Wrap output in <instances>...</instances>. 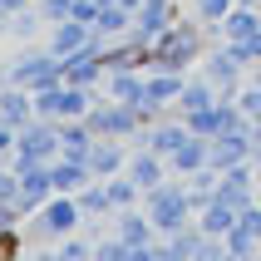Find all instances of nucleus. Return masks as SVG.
<instances>
[{"instance_id":"nucleus-1","label":"nucleus","mask_w":261,"mask_h":261,"mask_svg":"<svg viewBox=\"0 0 261 261\" xmlns=\"http://www.w3.org/2000/svg\"><path fill=\"white\" fill-rule=\"evenodd\" d=\"M207 49H212V44H207V30L202 25H168L158 40H153V49H148V69L182 74L188 64H197Z\"/></svg>"},{"instance_id":"nucleus-2","label":"nucleus","mask_w":261,"mask_h":261,"mask_svg":"<svg viewBox=\"0 0 261 261\" xmlns=\"http://www.w3.org/2000/svg\"><path fill=\"white\" fill-rule=\"evenodd\" d=\"M89 109H94V89L69 84V79H59V84H49V89L35 94V114L55 118V123H64V118H84Z\"/></svg>"},{"instance_id":"nucleus-3","label":"nucleus","mask_w":261,"mask_h":261,"mask_svg":"<svg viewBox=\"0 0 261 261\" xmlns=\"http://www.w3.org/2000/svg\"><path fill=\"white\" fill-rule=\"evenodd\" d=\"M59 158V123L55 118H30L25 128H15V163H55Z\"/></svg>"},{"instance_id":"nucleus-4","label":"nucleus","mask_w":261,"mask_h":261,"mask_svg":"<svg viewBox=\"0 0 261 261\" xmlns=\"http://www.w3.org/2000/svg\"><path fill=\"white\" fill-rule=\"evenodd\" d=\"M84 207H79V197H74V192H55V197H49V202L40 207V222H35V232L40 237H69V232H79V227H84Z\"/></svg>"},{"instance_id":"nucleus-5","label":"nucleus","mask_w":261,"mask_h":261,"mask_svg":"<svg viewBox=\"0 0 261 261\" xmlns=\"http://www.w3.org/2000/svg\"><path fill=\"white\" fill-rule=\"evenodd\" d=\"M5 79H10V84H20V89H30V94H40V89H49V84H59V79H64V59L49 55V49H40V55L15 59Z\"/></svg>"},{"instance_id":"nucleus-6","label":"nucleus","mask_w":261,"mask_h":261,"mask_svg":"<svg viewBox=\"0 0 261 261\" xmlns=\"http://www.w3.org/2000/svg\"><path fill=\"white\" fill-rule=\"evenodd\" d=\"M242 69H247V59L237 44H222V49H207L202 55V74L212 79L222 99H237V89H242Z\"/></svg>"},{"instance_id":"nucleus-7","label":"nucleus","mask_w":261,"mask_h":261,"mask_svg":"<svg viewBox=\"0 0 261 261\" xmlns=\"http://www.w3.org/2000/svg\"><path fill=\"white\" fill-rule=\"evenodd\" d=\"M103 74H109V64H103V40H99V35H94L84 49L64 55V79H69V84L94 89V84H103Z\"/></svg>"},{"instance_id":"nucleus-8","label":"nucleus","mask_w":261,"mask_h":261,"mask_svg":"<svg viewBox=\"0 0 261 261\" xmlns=\"http://www.w3.org/2000/svg\"><path fill=\"white\" fill-rule=\"evenodd\" d=\"M94 40V25H89V20H55V25H49V35H44V49H49V55H74V49H84V44Z\"/></svg>"},{"instance_id":"nucleus-9","label":"nucleus","mask_w":261,"mask_h":261,"mask_svg":"<svg viewBox=\"0 0 261 261\" xmlns=\"http://www.w3.org/2000/svg\"><path fill=\"white\" fill-rule=\"evenodd\" d=\"M182 74L173 69H148L143 74V99H138V109H168V103H177V94H182Z\"/></svg>"},{"instance_id":"nucleus-10","label":"nucleus","mask_w":261,"mask_h":261,"mask_svg":"<svg viewBox=\"0 0 261 261\" xmlns=\"http://www.w3.org/2000/svg\"><path fill=\"white\" fill-rule=\"evenodd\" d=\"M237 163H251V128H232V133H217L212 138V168L227 173Z\"/></svg>"},{"instance_id":"nucleus-11","label":"nucleus","mask_w":261,"mask_h":261,"mask_svg":"<svg viewBox=\"0 0 261 261\" xmlns=\"http://www.w3.org/2000/svg\"><path fill=\"white\" fill-rule=\"evenodd\" d=\"M123 173L133 177V182H138V188H158V182H168V173H173V168H168V158H163V153H153V148L143 143V153H128V168H123Z\"/></svg>"},{"instance_id":"nucleus-12","label":"nucleus","mask_w":261,"mask_h":261,"mask_svg":"<svg viewBox=\"0 0 261 261\" xmlns=\"http://www.w3.org/2000/svg\"><path fill=\"white\" fill-rule=\"evenodd\" d=\"M128 153H133V148L123 143V138H99V143H94V153H89L94 177H118L123 168H128Z\"/></svg>"},{"instance_id":"nucleus-13","label":"nucleus","mask_w":261,"mask_h":261,"mask_svg":"<svg viewBox=\"0 0 261 261\" xmlns=\"http://www.w3.org/2000/svg\"><path fill=\"white\" fill-rule=\"evenodd\" d=\"M30 118H35V94L20 89V84H0V123L25 128Z\"/></svg>"},{"instance_id":"nucleus-14","label":"nucleus","mask_w":261,"mask_h":261,"mask_svg":"<svg viewBox=\"0 0 261 261\" xmlns=\"http://www.w3.org/2000/svg\"><path fill=\"white\" fill-rule=\"evenodd\" d=\"M256 30H261L256 0H242V5H232V10H227V20H222V40H227V44H242V40H251Z\"/></svg>"},{"instance_id":"nucleus-15","label":"nucleus","mask_w":261,"mask_h":261,"mask_svg":"<svg viewBox=\"0 0 261 261\" xmlns=\"http://www.w3.org/2000/svg\"><path fill=\"white\" fill-rule=\"evenodd\" d=\"M207 163H212V138H202V133H192L188 143H182V148L173 153V158H168V168H173L177 177H192L197 168H207Z\"/></svg>"},{"instance_id":"nucleus-16","label":"nucleus","mask_w":261,"mask_h":261,"mask_svg":"<svg viewBox=\"0 0 261 261\" xmlns=\"http://www.w3.org/2000/svg\"><path fill=\"white\" fill-rule=\"evenodd\" d=\"M128 30H133V5H99V15H94V35L99 40H118Z\"/></svg>"},{"instance_id":"nucleus-17","label":"nucleus","mask_w":261,"mask_h":261,"mask_svg":"<svg viewBox=\"0 0 261 261\" xmlns=\"http://www.w3.org/2000/svg\"><path fill=\"white\" fill-rule=\"evenodd\" d=\"M188 138H192V128L182 123V118H177V123H158V128L148 133L143 143L153 148V153H163V158H173V153H177L182 143H188Z\"/></svg>"},{"instance_id":"nucleus-18","label":"nucleus","mask_w":261,"mask_h":261,"mask_svg":"<svg viewBox=\"0 0 261 261\" xmlns=\"http://www.w3.org/2000/svg\"><path fill=\"white\" fill-rule=\"evenodd\" d=\"M153 217L148 212H118V237L128 242V247H153Z\"/></svg>"},{"instance_id":"nucleus-19","label":"nucleus","mask_w":261,"mask_h":261,"mask_svg":"<svg viewBox=\"0 0 261 261\" xmlns=\"http://www.w3.org/2000/svg\"><path fill=\"white\" fill-rule=\"evenodd\" d=\"M222 94L217 89H212V79H188V84H182V94H177V109H182V114H192V109H207V103H217Z\"/></svg>"},{"instance_id":"nucleus-20","label":"nucleus","mask_w":261,"mask_h":261,"mask_svg":"<svg viewBox=\"0 0 261 261\" xmlns=\"http://www.w3.org/2000/svg\"><path fill=\"white\" fill-rule=\"evenodd\" d=\"M74 197H79V207H84V217H103V212H114V202H109V182H103V177L84 182Z\"/></svg>"},{"instance_id":"nucleus-21","label":"nucleus","mask_w":261,"mask_h":261,"mask_svg":"<svg viewBox=\"0 0 261 261\" xmlns=\"http://www.w3.org/2000/svg\"><path fill=\"white\" fill-rule=\"evenodd\" d=\"M192 5H197V20H202V25H222L237 0H192Z\"/></svg>"},{"instance_id":"nucleus-22","label":"nucleus","mask_w":261,"mask_h":261,"mask_svg":"<svg viewBox=\"0 0 261 261\" xmlns=\"http://www.w3.org/2000/svg\"><path fill=\"white\" fill-rule=\"evenodd\" d=\"M74 5H79V0H40V15L49 20V25H55V20H69V15H74Z\"/></svg>"},{"instance_id":"nucleus-23","label":"nucleus","mask_w":261,"mask_h":261,"mask_svg":"<svg viewBox=\"0 0 261 261\" xmlns=\"http://www.w3.org/2000/svg\"><path fill=\"white\" fill-rule=\"evenodd\" d=\"M15 192H20V173H5L0 168V202H15Z\"/></svg>"},{"instance_id":"nucleus-24","label":"nucleus","mask_w":261,"mask_h":261,"mask_svg":"<svg viewBox=\"0 0 261 261\" xmlns=\"http://www.w3.org/2000/svg\"><path fill=\"white\" fill-rule=\"evenodd\" d=\"M237 222H242L251 237H261V207H256V202H251V207H242V217H237Z\"/></svg>"},{"instance_id":"nucleus-25","label":"nucleus","mask_w":261,"mask_h":261,"mask_svg":"<svg viewBox=\"0 0 261 261\" xmlns=\"http://www.w3.org/2000/svg\"><path fill=\"white\" fill-rule=\"evenodd\" d=\"M10 153H15V128H10V123H0V163L10 158Z\"/></svg>"},{"instance_id":"nucleus-26","label":"nucleus","mask_w":261,"mask_h":261,"mask_svg":"<svg viewBox=\"0 0 261 261\" xmlns=\"http://www.w3.org/2000/svg\"><path fill=\"white\" fill-rule=\"evenodd\" d=\"M10 20H15V10L5 5V0H0V30H10Z\"/></svg>"}]
</instances>
